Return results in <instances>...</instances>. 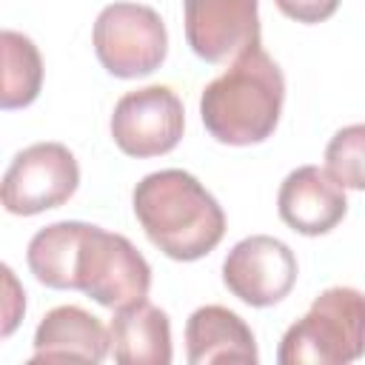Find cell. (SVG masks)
I'll use <instances>...</instances> for the list:
<instances>
[{"instance_id": "obj_11", "label": "cell", "mask_w": 365, "mask_h": 365, "mask_svg": "<svg viewBox=\"0 0 365 365\" xmlns=\"http://www.w3.org/2000/svg\"><path fill=\"white\" fill-rule=\"evenodd\" d=\"M185 356L191 365H257L259 351L248 322L225 305H202L185 322Z\"/></svg>"}, {"instance_id": "obj_8", "label": "cell", "mask_w": 365, "mask_h": 365, "mask_svg": "<svg viewBox=\"0 0 365 365\" xmlns=\"http://www.w3.org/2000/svg\"><path fill=\"white\" fill-rule=\"evenodd\" d=\"M297 257L294 251L268 234H251L240 240L222 259L225 288L251 308L277 305L297 285Z\"/></svg>"}, {"instance_id": "obj_14", "label": "cell", "mask_w": 365, "mask_h": 365, "mask_svg": "<svg viewBox=\"0 0 365 365\" xmlns=\"http://www.w3.org/2000/svg\"><path fill=\"white\" fill-rule=\"evenodd\" d=\"M0 54H3L0 106L6 111L31 106L43 88V57H40L34 40L14 29H3L0 31Z\"/></svg>"}, {"instance_id": "obj_4", "label": "cell", "mask_w": 365, "mask_h": 365, "mask_svg": "<svg viewBox=\"0 0 365 365\" xmlns=\"http://www.w3.org/2000/svg\"><path fill=\"white\" fill-rule=\"evenodd\" d=\"M365 356V294L325 288L279 342V365H348Z\"/></svg>"}, {"instance_id": "obj_15", "label": "cell", "mask_w": 365, "mask_h": 365, "mask_svg": "<svg viewBox=\"0 0 365 365\" xmlns=\"http://www.w3.org/2000/svg\"><path fill=\"white\" fill-rule=\"evenodd\" d=\"M325 168L342 188L365 191V123L345 125L328 140Z\"/></svg>"}, {"instance_id": "obj_7", "label": "cell", "mask_w": 365, "mask_h": 365, "mask_svg": "<svg viewBox=\"0 0 365 365\" xmlns=\"http://www.w3.org/2000/svg\"><path fill=\"white\" fill-rule=\"evenodd\" d=\"M114 145L137 160L168 154L185 131L182 100L168 86H143L125 91L108 120Z\"/></svg>"}, {"instance_id": "obj_6", "label": "cell", "mask_w": 365, "mask_h": 365, "mask_svg": "<svg viewBox=\"0 0 365 365\" xmlns=\"http://www.w3.org/2000/svg\"><path fill=\"white\" fill-rule=\"evenodd\" d=\"M77 185L80 165L63 143H31L11 157L3 174L0 200L14 217H34L68 202Z\"/></svg>"}, {"instance_id": "obj_17", "label": "cell", "mask_w": 365, "mask_h": 365, "mask_svg": "<svg viewBox=\"0 0 365 365\" xmlns=\"http://www.w3.org/2000/svg\"><path fill=\"white\" fill-rule=\"evenodd\" d=\"M3 279H6V311H3V319L6 322H3V336H9L17 328L23 311H26V294L20 291V285L14 279V271L9 265H3Z\"/></svg>"}, {"instance_id": "obj_1", "label": "cell", "mask_w": 365, "mask_h": 365, "mask_svg": "<svg viewBox=\"0 0 365 365\" xmlns=\"http://www.w3.org/2000/svg\"><path fill=\"white\" fill-rule=\"evenodd\" d=\"M34 279L54 291H83L103 308H123L148 297L151 265L128 237L80 220L40 228L26 248Z\"/></svg>"}, {"instance_id": "obj_3", "label": "cell", "mask_w": 365, "mask_h": 365, "mask_svg": "<svg viewBox=\"0 0 365 365\" xmlns=\"http://www.w3.org/2000/svg\"><path fill=\"white\" fill-rule=\"evenodd\" d=\"M285 77L262 43L245 48L200 94L205 131L222 145L265 143L282 114Z\"/></svg>"}, {"instance_id": "obj_13", "label": "cell", "mask_w": 365, "mask_h": 365, "mask_svg": "<svg viewBox=\"0 0 365 365\" xmlns=\"http://www.w3.org/2000/svg\"><path fill=\"white\" fill-rule=\"evenodd\" d=\"M108 342L120 365H168L174 359L168 314L148 299L114 311Z\"/></svg>"}, {"instance_id": "obj_9", "label": "cell", "mask_w": 365, "mask_h": 365, "mask_svg": "<svg viewBox=\"0 0 365 365\" xmlns=\"http://www.w3.org/2000/svg\"><path fill=\"white\" fill-rule=\"evenodd\" d=\"M191 51L205 63H225L259 43V0H182Z\"/></svg>"}, {"instance_id": "obj_16", "label": "cell", "mask_w": 365, "mask_h": 365, "mask_svg": "<svg viewBox=\"0 0 365 365\" xmlns=\"http://www.w3.org/2000/svg\"><path fill=\"white\" fill-rule=\"evenodd\" d=\"M274 3L288 20H297L305 26L322 23L339 9V0H274Z\"/></svg>"}, {"instance_id": "obj_10", "label": "cell", "mask_w": 365, "mask_h": 365, "mask_svg": "<svg viewBox=\"0 0 365 365\" xmlns=\"http://www.w3.org/2000/svg\"><path fill=\"white\" fill-rule=\"evenodd\" d=\"M279 220L302 234V237H322L334 231L348 214L345 188L319 165H299L294 168L277 194Z\"/></svg>"}, {"instance_id": "obj_12", "label": "cell", "mask_w": 365, "mask_h": 365, "mask_svg": "<svg viewBox=\"0 0 365 365\" xmlns=\"http://www.w3.org/2000/svg\"><path fill=\"white\" fill-rule=\"evenodd\" d=\"M111 351L108 328L80 305H57L46 311L34 331L31 362H57V359H83L103 362Z\"/></svg>"}, {"instance_id": "obj_2", "label": "cell", "mask_w": 365, "mask_h": 365, "mask_svg": "<svg viewBox=\"0 0 365 365\" xmlns=\"http://www.w3.org/2000/svg\"><path fill=\"white\" fill-rule=\"evenodd\" d=\"M131 208L151 245L177 262L202 259L225 237L222 205L182 168L145 174L134 185Z\"/></svg>"}, {"instance_id": "obj_5", "label": "cell", "mask_w": 365, "mask_h": 365, "mask_svg": "<svg viewBox=\"0 0 365 365\" xmlns=\"http://www.w3.org/2000/svg\"><path fill=\"white\" fill-rule=\"evenodd\" d=\"M91 46L111 77L137 80L163 66L168 54V31L151 6L111 3L94 20Z\"/></svg>"}]
</instances>
